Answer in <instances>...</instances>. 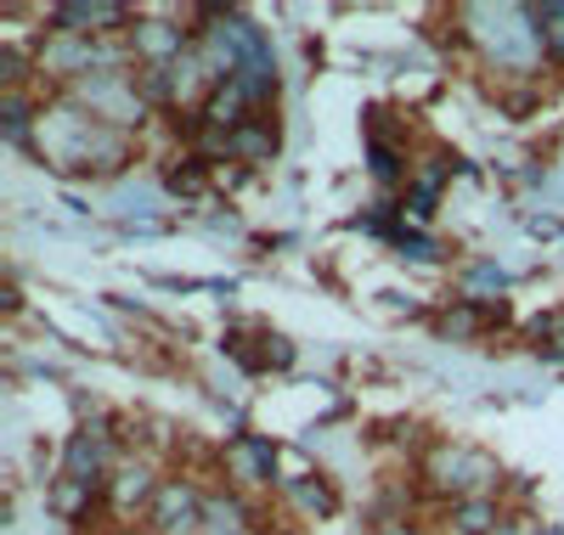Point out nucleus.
Masks as SVG:
<instances>
[{"label":"nucleus","instance_id":"a211bd4d","mask_svg":"<svg viewBox=\"0 0 564 535\" xmlns=\"http://www.w3.org/2000/svg\"><path fill=\"white\" fill-rule=\"evenodd\" d=\"M452 524H457V535H497L508 518H502L497 496H468V502H452Z\"/></svg>","mask_w":564,"mask_h":535},{"label":"nucleus","instance_id":"a878e982","mask_svg":"<svg viewBox=\"0 0 564 535\" xmlns=\"http://www.w3.org/2000/svg\"><path fill=\"white\" fill-rule=\"evenodd\" d=\"M497 535H520V529H508V524H502V529H497Z\"/></svg>","mask_w":564,"mask_h":535},{"label":"nucleus","instance_id":"6ab92c4d","mask_svg":"<svg viewBox=\"0 0 564 535\" xmlns=\"http://www.w3.org/2000/svg\"><path fill=\"white\" fill-rule=\"evenodd\" d=\"M367 170H372V181H379V186H395V181L412 175L406 153L395 148V141H384V135H372V141H367Z\"/></svg>","mask_w":564,"mask_h":535},{"label":"nucleus","instance_id":"b1692460","mask_svg":"<svg viewBox=\"0 0 564 535\" xmlns=\"http://www.w3.org/2000/svg\"><path fill=\"white\" fill-rule=\"evenodd\" d=\"M395 242H401V254H406V260H417V265H430V260H441V242H435V237H417V231H401Z\"/></svg>","mask_w":564,"mask_h":535},{"label":"nucleus","instance_id":"dca6fc26","mask_svg":"<svg viewBox=\"0 0 564 535\" xmlns=\"http://www.w3.org/2000/svg\"><path fill=\"white\" fill-rule=\"evenodd\" d=\"M0 130H7L12 148L34 153V130H40V108L29 90H0Z\"/></svg>","mask_w":564,"mask_h":535},{"label":"nucleus","instance_id":"5701e85b","mask_svg":"<svg viewBox=\"0 0 564 535\" xmlns=\"http://www.w3.org/2000/svg\"><path fill=\"white\" fill-rule=\"evenodd\" d=\"M29 74H40L34 68V57H23L18 45H0V90H23V79Z\"/></svg>","mask_w":564,"mask_h":535},{"label":"nucleus","instance_id":"1a4fd4ad","mask_svg":"<svg viewBox=\"0 0 564 535\" xmlns=\"http://www.w3.org/2000/svg\"><path fill=\"white\" fill-rule=\"evenodd\" d=\"M153 535H204V491L193 479H164L148 507Z\"/></svg>","mask_w":564,"mask_h":535},{"label":"nucleus","instance_id":"aec40b11","mask_svg":"<svg viewBox=\"0 0 564 535\" xmlns=\"http://www.w3.org/2000/svg\"><path fill=\"white\" fill-rule=\"evenodd\" d=\"M90 496H97V491H90V484H79V479H57L52 484V491H45V507H52L57 518H85L90 513Z\"/></svg>","mask_w":564,"mask_h":535},{"label":"nucleus","instance_id":"f257e3e1","mask_svg":"<svg viewBox=\"0 0 564 535\" xmlns=\"http://www.w3.org/2000/svg\"><path fill=\"white\" fill-rule=\"evenodd\" d=\"M457 29L502 74H531L542 63V34L531 7H480V0H468V7H457Z\"/></svg>","mask_w":564,"mask_h":535},{"label":"nucleus","instance_id":"6e6552de","mask_svg":"<svg viewBox=\"0 0 564 535\" xmlns=\"http://www.w3.org/2000/svg\"><path fill=\"white\" fill-rule=\"evenodd\" d=\"M130 7L119 0H63L52 7V29L57 34H79V40H113V34H130Z\"/></svg>","mask_w":564,"mask_h":535},{"label":"nucleus","instance_id":"9d476101","mask_svg":"<svg viewBox=\"0 0 564 535\" xmlns=\"http://www.w3.org/2000/svg\"><path fill=\"white\" fill-rule=\"evenodd\" d=\"M457 175V153H446V148H430L417 164H412V175H406V204H401V215H412V220H430L435 215V198L446 192V181Z\"/></svg>","mask_w":564,"mask_h":535},{"label":"nucleus","instance_id":"423d86ee","mask_svg":"<svg viewBox=\"0 0 564 535\" xmlns=\"http://www.w3.org/2000/svg\"><path fill=\"white\" fill-rule=\"evenodd\" d=\"M220 468L238 491H271V484H282L276 479V446L265 434H231L220 446Z\"/></svg>","mask_w":564,"mask_h":535},{"label":"nucleus","instance_id":"7ed1b4c3","mask_svg":"<svg viewBox=\"0 0 564 535\" xmlns=\"http://www.w3.org/2000/svg\"><path fill=\"white\" fill-rule=\"evenodd\" d=\"M63 96H68L74 108H85L97 124H113V130H135L141 119L153 113L148 102H141V90H135V68L130 74H85Z\"/></svg>","mask_w":564,"mask_h":535},{"label":"nucleus","instance_id":"20e7f679","mask_svg":"<svg viewBox=\"0 0 564 535\" xmlns=\"http://www.w3.org/2000/svg\"><path fill=\"white\" fill-rule=\"evenodd\" d=\"M113 468H119V446L102 423H85L63 440V479H79L90 491H108Z\"/></svg>","mask_w":564,"mask_h":535},{"label":"nucleus","instance_id":"39448f33","mask_svg":"<svg viewBox=\"0 0 564 535\" xmlns=\"http://www.w3.org/2000/svg\"><path fill=\"white\" fill-rule=\"evenodd\" d=\"M124 40H130L135 68H175V63L198 45L193 29H181V23H170V18H135Z\"/></svg>","mask_w":564,"mask_h":535},{"label":"nucleus","instance_id":"0eeeda50","mask_svg":"<svg viewBox=\"0 0 564 535\" xmlns=\"http://www.w3.org/2000/svg\"><path fill=\"white\" fill-rule=\"evenodd\" d=\"M34 68H40V79H57V85L68 90V85H79L85 74H97V40L45 29V40L34 45Z\"/></svg>","mask_w":564,"mask_h":535},{"label":"nucleus","instance_id":"f3484780","mask_svg":"<svg viewBox=\"0 0 564 535\" xmlns=\"http://www.w3.org/2000/svg\"><path fill=\"white\" fill-rule=\"evenodd\" d=\"M502 287H508V271L497 260H475L463 271V299L480 305V310H497L502 305Z\"/></svg>","mask_w":564,"mask_h":535},{"label":"nucleus","instance_id":"2eb2a0df","mask_svg":"<svg viewBox=\"0 0 564 535\" xmlns=\"http://www.w3.org/2000/svg\"><path fill=\"white\" fill-rule=\"evenodd\" d=\"M226 159H231V164H271V159H276V124L254 113L243 130H231Z\"/></svg>","mask_w":564,"mask_h":535},{"label":"nucleus","instance_id":"412c9836","mask_svg":"<svg viewBox=\"0 0 564 535\" xmlns=\"http://www.w3.org/2000/svg\"><path fill=\"white\" fill-rule=\"evenodd\" d=\"M531 18L542 34V57L564 63V0H542V7H531Z\"/></svg>","mask_w":564,"mask_h":535},{"label":"nucleus","instance_id":"4be33fe9","mask_svg":"<svg viewBox=\"0 0 564 535\" xmlns=\"http://www.w3.org/2000/svg\"><path fill=\"white\" fill-rule=\"evenodd\" d=\"M204 181H209V175H204V164H198L193 153L164 164V186L175 192V198H198V192H204Z\"/></svg>","mask_w":564,"mask_h":535},{"label":"nucleus","instance_id":"f8f14e48","mask_svg":"<svg viewBox=\"0 0 564 535\" xmlns=\"http://www.w3.org/2000/svg\"><path fill=\"white\" fill-rule=\"evenodd\" d=\"M193 119H198L204 130H220V135H231V130H243V124L254 119V108H249V96H243L238 85L226 79V85H215V90H209V102H204Z\"/></svg>","mask_w":564,"mask_h":535},{"label":"nucleus","instance_id":"393cba45","mask_svg":"<svg viewBox=\"0 0 564 535\" xmlns=\"http://www.w3.org/2000/svg\"><path fill=\"white\" fill-rule=\"evenodd\" d=\"M379 535H417V529H412V524H384Z\"/></svg>","mask_w":564,"mask_h":535},{"label":"nucleus","instance_id":"4468645a","mask_svg":"<svg viewBox=\"0 0 564 535\" xmlns=\"http://www.w3.org/2000/svg\"><path fill=\"white\" fill-rule=\"evenodd\" d=\"M204 535H254V513L238 491H209L204 496Z\"/></svg>","mask_w":564,"mask_h":535},{"label":"nucleus","instance_id":"f03ea898","mask_svg":"<svg viewBox=\"0 0 564 535\" xmlns=\"http://www.w3.org/2000/svg\"><path fill=\"white\" fill-rule=\"evenodd\" d=\"M423 484H430L435 496H452V502H468V496H491L502 484V468L497 457L475 451V446H430L423 457Z\"/></svg>","mask_w":564,"mask_h":535},{"label":"nucleus","instance_id":"ddd939ff","mask_svg":"<svg viewBox=\"0 0 564 535\" xmlns=\"http://www.w3.org/2000/svg\"><path fill=\"white\" fill-rule=\"evenodd\" d=\"M282 496L294 502V513H300V518H334V513H339V496H334V484H327L322 473L282 479Z\"/></svg>","mask_w":564,"mask_h":535},{"label":"nucleus","instance_id":"9b49d317","mask_svg":"<svg viewBox=\"0 0 564 535\" xmlns=\"http://www.w3.org/2000/svg\"><path fill=\"white\" fill-rule=\"evenodd\" d=\"M159 484H164V479L153 473V462H119V468H113V479H108V507H113V513L153 507Z\"/></svg>","mask_w":564,"mask_h":535}]
</instances>
